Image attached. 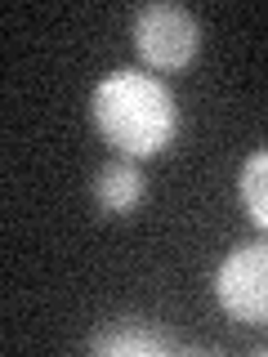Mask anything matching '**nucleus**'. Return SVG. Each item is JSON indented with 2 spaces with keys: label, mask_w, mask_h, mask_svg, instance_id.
Returning a JSON list of instances; mask_svg holds the SVG:
<instances>
[{
  "label": "nucleus",
  "mask_w": 268,
  "mask_h": 357,
  "mask_svg": "<svg viewBox=\"0 0 268 357\" xmlns=\"http://www.w3.org/2000/svg\"><path fill=\"white\" fill-rule=\"evenodd\" d=\"M89 116H94V130L103 134V143H112L130 161L161 156L179 134V103L170 85L152 72H134V67L107 72L94 85Z\"/></svg>",
  "instance_id": "obj_1"
},
{
  "label": "nucleus",
  "mask_w": 268,
  "mask_h": 357,
  "mask_svg": "<svg viewBox=\"0 0 268 357\" xmlns=\"http://www.w3.org/2000/svg\"><path fill=\"white\" fill-rule=\"evenodd\" d=\"M134 50L152 72H184L201 54V22L193 9L156 0L134 14Z\"/></svg>",
  "instance_id": "obj_2"
},
{
  "label": "nucleus",
  "mask_w": 268,
  "mask_h": 357,
  "mask_svg": "<svg viewBox=\"0 0 268 357\" xmlns=\"http://www.w3.org/2000/svg\"><path fill=\"white\" fill-rule=\"evenodd\" d=\"M215 299L241 326H268V241H246L215 268Z\"/></svg>",
  "instance_id": "obj_3"
},
{
  "label": "nucleus",
  "mask_w": 268,
  "mask_h": 357,
  "mask_svg": "<svg viewBox=\"0 0 268 357\" xmlns=\"http://www.w3.org/2000/svg\"><path fill=\"white\" fill-rule=\"evenodd\" d=\"M143 192H148V178H143L139 161L112 156L107 165H98V174H94V206L103 210L107 219H130L134 210H139Z\"/></svg>",
  "instance_id": "obj_4"
},
{
  "label": "nucleus",
  "mask_w": 268,
  "mask_h": 357,
  "mask_svg": "<svg viewBox=\"0 0 268 357\" xmlns=\"http://www.w3.org/2000/svg\"><path fill=\"white\" fill-rule=\"evenodd\" d=\"M94 353H126V357H152V353H170V340L165 331H156L152 321L126 317V321H112L107 331H98L89 340Z\"/></svg>",
  "instance_id": "obj_5"
},
{
  "label": "nucleus",
  "mask_w": 268,
  "mask_h": 357,
  "mask_svg": "<svg viewBox=\"0 0 268 357\" xmlns=\"http://www.w3.org/2000/svg\"><path fill=\"white\" fill-rule=\"evenodd\" d=\"M237 201L246 219L260 232H268V148H255L237 170Z\"/></svg>",
  "instance_id": "obj_6"
}]
</instances>
